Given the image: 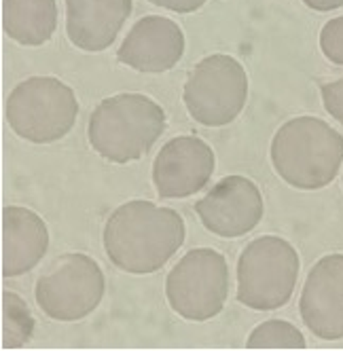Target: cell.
<instances>
[{
	"instance_id": "obj_5",
	"label": "cell",
	"mask_w": 343,
	"mask_h": 351,
	"mask_svg": "<svg viewBox=\"0 0 343 351\" xmlns=\"http://www.w3.org/2000/svg\"><path fill=\"white\" fill-rule=\"evenodd\" d=\"M79 114L77 95L54 77H32L19 83L7 99V121L23 140L49 144L62 140Z\"/></svg>"
},
{
	"instance_id": "obj_9",
	"label": "cell",
	"mask_w": 343,
	"mask_h": 351,
	"mask_svg": "<svg viewBox=\"0 0 343 351\" xmlns=\"http://www.w3.org/2000/svg\"><path fill=\"white\" fill-rule=\"evenodd\" d=\"M204 227L225 239L250 233L263 218V197L259 186L244 176H227L195 204Z\"/></svg>"
},
{
	"instance_id": "obj_12",
	"label": "cell",
	"mask_w": 343,
	"mask_h": 351,
	"mask_svg": "<svg viewBox=\"0 0 343 351\" xmlns=\"http://www.w3.org/2000/svg\"><path fill=\"white\" fill-rule=\"evenodd\" d=\"M185 53V34L176 21L146 15L119 47L117 60L138 72H165L174 68Z\"/></svg>"
},
{
	"instance_id": "obj_7",
	"label": "cell",
	"mask_w": 343,
	"mask_h": 351,
	"mask_svg": "<svg viewBox=\"0 0 343 351\" xmlns=\"http://www.w3.org/2000/svg\"><path fill=\"white\" fill-rule=\"evenodd\" d=\"M104 273L91 256L72 252L56 258L36 282L38 307L58 322L87 317L102 303Z\"/></svg>"
},
{
	"instance_id": "obj_2",
	"label": "cell",
	"mask_w": 343,
	"mask_h": 351,
	"mask_svg": "<svg viewBox=\"0 0 343 351\" xmlns=\"http://www.w3.org/2000/svg\"><path fill=\"white\" fill-rule=\"evenodd\" d=\"M272 163L290 186L301 191L324 189L341 169L343 136L316 117L290 119L274 136Z\"/></svg>"
},
{
	"instance_id": "obj_8",
	"label": "cell",
	"mask_w": 343,
	"mask_h": 351,
	"mask_svg": "<svg viewBox=\"0 0 343 351\" xmlns=\"http://www.w3.org/2000/svg\"><path fill=\"white\" fill-rule=\"evenodd\" d=\"M182 97L189 114L198 123L206 128H223L244 110L248 74L231 56H210L189 74Z\"/></svg>"
},
{
	"instance_id": "obj_11",
	"label": "cell",
	"mask_w": 343,
	"mask_h": 351,
	"mask_svg": "<svg viewBox=\"0 0 343 351\" xmlns=\"http://www.w3.org/2000/svg\"><path fill=\"white\" fill-rule=\"evenodd\" d=\"M299 311L318 339H343V254H329L311 267Z\"/></svg>"
},
{
	"instance_id": "obj_20",
	"label": "cell",
	"mask_w": 343,
	"mask_h": 351,
	"mask_svg": "<svg viewBox=\"0 0 343 351\" xmlns=\"http://www.w3.org/2000/svg\"><path fill=\"white\" fill-rule=\"evenodd\" d=\"M149 3L163 7L167 11H174V13H193L202 9L208 0H149Z\"/></svg>"
},
{
	"instance_id": "obj_4",
	"label": "cell",
	"mask_w": 343,
	"mask_h": 351,
	"mask_svg": "<svg viewBox=\"0 0 343 351\" xmlns=\"http://www.w3.org/2000/svg\"><path fill=\"white\" fill-rule=\"evenodd\" d=\"M299 254L286 239L265 235L250 241L237 261V300L248 309L284 307L299 280Z\"/></svg>"
},
{
	"instance_id": "obj_19",
	"label": "cell",
	"mask_w": 343,
	"mask_h": 351,
	"mask_svg": "<svg viewBox=\"0 0 343 351\" xmlns=\"http://www.w3.org/2000/svg\"><path fill=\"white\" fill-rule=\"evenodd\" d=\"M320 93H322V104L327 112L339 123H343V79L322 85Z\"/></svg>"
},
{
	"instance_id": "obj_13",
	"label": "cell",
	"mask_w": 343,
	"mask_h": 351,
	"mask_svg": "<svg viewBox=\"0 0 343 351\" xmlns=\"http://www.w3.org/2000/svg\"><path fill=\"white\" fill-rule=\"evenodd\" d=\"M132 13V0H66V32L72 45L97 53L110 47Z\"/></svg>"
},
{
	"instance_id": "obj_1",
	"label": "cell",
	"mask_w": 343,
	"mask_h": 351,
	"mask_svg": "<svg viewBox=\"0 0 343 351\" xmlns=\"http://www.w3.org/2000/svg\"><path fill=\"white\" fill-rule=\"evenodd\" d=\"M185 243V222L178 212L151 202H130L117 208L104 227V250L115 267L134 275L159 271Z\"/></svg>"
},
{
	"instance_id": "obj_17",
	"label": "cell",
	"mask_w": 343,
	"mask_h": 351,
	"mask_svg": "<svg viewBox=\"0 0 343 351\" xmlns=\"http://www.w3.org/2000/svg\"><path fill=\"white\" fill-rule=\"evenodd\" d=\"M248 349H305V337L284 319H267L250 332Z\"/></svg>"
},
{
	"instance_id": "obj_14",
	"label": "cell",
	"mask_w": 343,
	"mask_h": 351,
	"mask_svg": "<svg viewBox=\"0 0 343 351\" xmlns=\"http://www.w3.org/2000/svg\"><path fill=\"white\" fill-rule=\"evenodd\" d=\"M49 247L45 220L28 208L7 206L3 210V275L17 278L32 271Z\"/></svg>"
},
{
	"instance_id": "obj_15",
	"label": "cell",
	"mask_w": 343,
	"mask_h": 351,
	"mask_svg": "<svg viewBox=\"0 0 343 351\" xmlns=\"http://www.w3.org/2000/svg\"><path fill=\"white\" fill-rule=\"evenodd\" d=\"M3 28L19 45H45L58 28L56 0H3Z\"/></svg>"
},
{
	"instance_id": "obj_18",
	"label": "cell",
	"mask_w": 343,
	"mask_h": 351,
	"mask_svg": "<svg viewBox=\"0 0 343 351\" xmlns=\"http://www.w3.org/2000/svg\"><path fill=\"white\" fill-rule=\"evenodd\" d=\"M320 49L327 60L343 66V15L327 21L320 32Z\"/></svg>"
},
{
	"instance_id": "obj_3",
	"label": "cell",
	"mask_w": 343,
	"mask_h": 351,
	"mask_svg": "<svg viewBox=\"0 0 343 351\" xmlns=\"http://www.w3.org/2000/svg\"><path fill=\"white\" fill-rule=\"evenodd\" d=\"M165 132V112L142 93H119L100 102L89 119L93 150L113 163L144 157Z\"/></svg>"
},
{
	"instance_id": "obj_16",
	"label": "cell",
	"mask_w": 343,
	"mask_h": 351,
	"mask_svg": "<svg viewBox=\"0 0 343 351\" xmlns=\"http://www.w3.org/2000/svg\"><path fill=\"white\" fill-rule=\"evenodd\" d=\"M3 347L15 349L26 345L34 335V317L28 305L11 290L3 294Z\"/></svg>"
},
{
	"instance_id": "obj_21",
	"label": "cell",
	"mask_w": 343,
	"mask_h": 351,
	"mask_svg": "<svg viewBox=\"0 0 343 351\" xmlns=\"http://www.w3.org/2000/svg\"><path fill=\"white\" fill-rule=\"evenodd\" d=\"M303 3L314 11H333L343 7V0H303Z\"/></svg>"
},
{
	"instance_id": "obj_10",
	"label": "cell",
	"mask_w": 343,
	"mask_h": 351,
	"mask_svg": "<svg viewBox=\"0 0 343 351\" xmlns=\"http://www.w3.org/2000/svg\"><path fill=\"white\" fill-rule=\"evenodd\" d=\"M212 148L195 136L169 140L153 163V182L163 199H185L200 193L214 173Z\"/></svg>"
},
{
	"instance_id": "obj_6",
	"label": "cell",
	"mask_w": 343,
	"mask_h": 351,
	"mask_svg": "<svg viewBox=\"0 0 343 351\" xmlns=\"http://www.w3.org/2000/svg\"><path fill=\"white\" fill-rule=\"evenodd\" d=\"M169 307L191 322H206L223 311L229 296V267L212 247L185 254L165 280Z\"/></svg>"
}]
</instances>
